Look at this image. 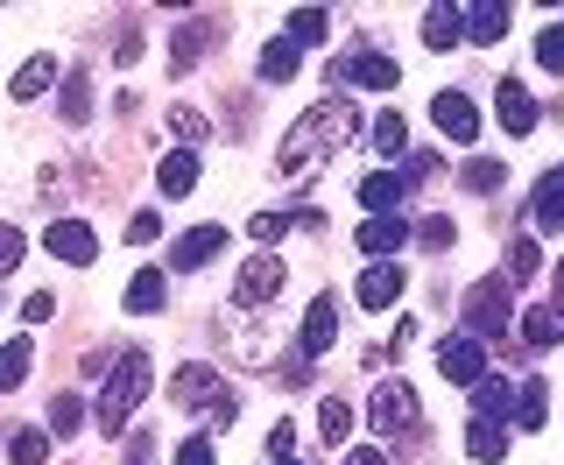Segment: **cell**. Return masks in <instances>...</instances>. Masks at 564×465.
Segmentation results:
<instances>
[{
  "instance_id": "cell-1",
  "label": "cell",
  "mask_w": 564,
  "mask_h": 465,
  "mask_svg": "<svg viewBox=\"0 0 564 465\" xmlns=\"http://www.w3.org/2000/svg\"><path fill=\"white\" fill-rule=\"evenodd\" d=\"M352 134H360V106H352L346 93H339V99H317L311 113L296 120L290 134H282L275 176H282V184H311V176L332 163V149H339V141H352Z\"/></svg>"
},
{
  "instance_id": "cell-2",
  "label": "cell",
  "mask_w": 564,
  "mask_h": 465,
  "mask_svg": "<svg viewBox=\"0 0 564 465\" xmlns=\"http://www.w3.org/2000/svg\"><path fill=\"white\" fill-rule=\"evenodd\" d=\"M149 388H155L149 353L128 346V353L113 360V374H106V388H99V409H93V417H99V431H106V437H113V431H128V423H134V409L149 402Z\"/></svg>"
},
{
  "instance_id": "cell-3",
  "label": "cell",
  "mask_w": 564,
  "mask_h": 465,
  "mask_svg": "<svg viewBox=\"0 0 564 465\" xmlns=\"http://www.w3.org/2000/svg\"><path fill=\"white\" fill-rule=\"evenodd\" d=\"M170 402H176V409H198L212 431H226V423L240 417V396L226 388V374H219V367H205V360H191V367H176V374H170Z\"/></svg>"
},
{
  "instance_id": "cell-4",
  "label": "cell",
  "mask_w": 564,
  "mask_h": 465,
  "mask_svg": "<svg viewBox=\"0 0 564 465\" xmlns=\"http://www.w3.org/2000/svg\"><path fill=\"white\" fill-rule=\"evenodd\" d=\"M325 78H332V93H352V85H360V93H395V85H402V64L381 57V50H367V43H352L346 57L325 64Z\"/></svg>"
},
{
  "instance_id": "cell-5",
  "label": "cell",
  "mask_w": 564,
  "mask_h": 465,
  "mask_svg": "<svg viewBox=\"0 0 564 465\" xmlns=\"http://www.w3.org/2000/svg\"><path fill=\"white\" fill-rule=\"evenodd\" d=\"M367 423H375V437H381V444L416 437V431H423V402H416V388H410V381H381V388H375V402H367Z\"/></svg>"
},
{
  "instance_id": "cell-6",
  "label": "cell",
  "mask_w": 564,
  "mask_h": 465,
  "mask_svg": "<svg viewBox=\"0 0 564 465\" xmlns=\"http://www.w3.org/2000/svg\"><path fill=\"white\" fill-rule=\"evenodd\" d=\"M508 317H522L516 311V282H508V275H487V282L466 290V332L473 338H501Z\"/></svg>"
},
{
  "instance_id": "cell-7",
  "label": "cell",
  "mask_w": 564,
  "mask_h": 465,
  "mask_svg": "<svg viewBox=\"0 0 564 465\" xmlns=\"http://www.w3.org/2000/svg\"><path fill=\"white\" fill-rule=\"evenodd\" d=\"M282 282H290V261H282V255H269V247L247 255L240 275H234V317H254L269 296H282Z\"/></svg>"
},
{
  "instance_id": "cell-8",
  "label": "cell",
  "mask_w": 564,
  "mask_h": 465,
  "mask_svg": "<svg viewBox=\"0 0 564 465\" xmlns=\"http://www.w3.org/2000/svg\"><path fill=\"white\" fill-rule=\"evenodd\" d=\"M437 374H445L452 388H480V381H487V346H480L473 332L437 338Z\"/></svg>"
},
{
  "instance_id": "cell-9",
  "label": "cell",
  "mask_w": 564,
  "mask_h": 465,
  "mask_svg": "<svg viewBox=\"0 0 564 465\" xmlns=\"http://www.w3.org/2000/svg\"><path fill=\"white\" fill-rule=\"evenodd\" d=\"M219 35H226L219 14H191V22L176 29V43H170V71L184 78V71L198 64V57H212V50H219Z\"/></svg>"
},
{
  "instance_id": "cell-10",
  "label": "cell",
  "mask_w": 564,
  "mask_h": 465,
  "mask_svg": "<svg viewBox=\"0 0 564 465\" xmlns=\"http://www.w3.org/2000/svg\"><path fill=\"white\" fill-rule=\"evenodd\" d=\"M43 247H50V261H70V268H93L99 261V233L85 226V219H50Z\"/></svg>"
},
{
  "instance_id": "cell-11",
  "label": "cell",
  "mask_w": 564,
  "mask_h": 465,
  "mask_svg": "<svg viewBox=\"0 0 564 465\" xmlns=\"http://www.w3.org/2000/svg\"><path fill=\"white\" fill-rule=\"evenodd\" d=\"M332 346H339V303L317 296L304 311V325H296V360H325Z\"/></svg>"
},
{
  "instance_id": "cell-12",
  "label": "cell",
  "mask_w": 564,
  "mask_h": 465,
  "mask_svg": "<svg viewBox=\"0 0 564 465\" xmlns=\"http://www.w3.org/2000/svg\"><path fill=\"white\" fill-rule=\"evenodd\" d=\"M431 120H437V134L458 141V149H473V141H480V113H473L466 93H437L431 99Z\"/></svg>"
},
{
  "instance_id": "cell-13",
  "label": "cell",
  "mask_w": 564,
  "mask_h": 465,
  "mask_svg": "<svg viewBox=\"0 0 564 465\" xmlns=\"http://www.w3.org/2000/svg\"><path fill=\"white\" fill-rule=\"evenodd\" d=\"M402 290H410V275H402V261H375L360 282H352V296H360V311H388Z\"/></svg>"
},
{
  "instance_id": "cell-14",
  "label": "cell",
  "mask_w": 564,
  "mask_h": 465,
  "mask_svg": "<svg viewBox=\"0 0 564 465\" xmlns=\"http://www.w3.org/2000/svg\"><path fill=\"white\" fill-rule=\"evenodd\" d=\"M494 120H501L508 134H529V128H536V120H543V106L529 99L516 78H501V85H494Z\"/></svg>"
},
{
  "instance_id": "cell-15",
  "label": "cell",
  "mask_w": 564,
  "mask_h": 465,
  "mask_svg": "<svg viewBox=\"0 0 564 465\" xmlns=\"http://www.w3.org/2000/svg\"><path fill=\"white\" fill-rule=\"evenodd\" d=\"M516 332H522L529 353H551V346H564V311L557 303H529V311L516 317Z\"/></svg>"
},
{
  "instance_id": "cell-16",
  "label": "cell",
  "mask_w": 564,
  "mask_h": 465,
  "mask_svg": "<svg viewBox=\"0 0 564 465\" xmlns=\"http://www.w3.org/2000/svg\"><path fill=\"white\" fill-rule=\"evenodd\" d=\"M219 255H226V226H191L184 240L170 247V268H184V275H191V268H205V261H219Z\"/></svg>"
},
{
  "instance_id": "cell-17",
  "label": "cell",
  "mask_w": 564,
  "mask_h": 465,
  "mask_svg": "<svg viewBox=\"0 0 564 465\" xmlns=\"http://www.w3.org/2000/svg\"><path fill=\"white\" fill-rule=\"evenodd\" d=\"M516 396H522V381H508V374H487V381L473 388V417H480V423H508V417H516Z\"/></svg>"
},
{
  "instance_id": "cell-18",
  "label": "cell",
  "mask_w": 564,
  "mask_h": 465,
  "mask_svg": "<svg viewBox=\"0 0 564 465\" xmlns=\"http://www.w3.org/2000/svg\"><path fill=\"white\" fill-rule=\"evenodd\" d=\"M402 247H410V219H402V212H388V219H367V226H360V255L388 261V255H402Z\"/></svg>"
},
{
  "instance_id": "cell-19",
  "label": "cell",
  "mask_w": 564,
  "mask_h": 465,
  "mask_svg": "<svg viewBox=\"0 0 564 465\" xmlns=\"http://www.w3.org/2000/svg\"><path fill=\"white\" fill-rule=\"evenodd\" d=\"M508 22H516L508 0H480V8H466V43H501Z\"/></svg>"
},
{
  "instance_id": "cell-20",
  "label": "cell",
  "mask_w": 564,
  "mask_h": 465,
  "mask_svg": "<svg viewBox=\"0 0 564 465\" xmlns=\"http://www.w3.org/2000/svg\"><path fill=\"white\" fill-rule=\"evenodd\" d=\"M529 219H536V233H564V170H551L536 184V198H529Z\"/></svg>"
},
{
  "instance_id": "cell-21",
  "label": "cell",
  "mask_w": 564,
  "mask_h": 465,
  "mask_svg": "<svg viewBox=\"0 0 564 465\" xmlns=\"http://www.w3.org/2000/svg\"><path fill=\"white\" fill-rule=\"evenodd\" d=\"M50 85H57V57H50V50H43V57H29L22 71H14V85H8V99H14V106H29V99H43V93H50Z\"/></svg>"
},
{
  "instance_id": "cell-22",
  "label": "cell",
  "mask_w": 564,
  "mask_h": 465,
  "mask_svg": "<svg viewBox=\"0 0 564 465\" xmlns=\"http://www.w3.org/2000/svg\"><path fill=\"white\" fill-rule=\"evenodd\" d=\"M155 184H163V198H191V184H198V155L170 149L163 163H155Z\"/></svg>"
},
{
  "instance_id": "cell-23",
  "label": "cell",
  "mask_w": 564,
  "mask_h": 465,
  "mask_svg": "<svg viewBox=\"0 0 564 465\" xmlns=\"http://www.w3.org/2000/svg\"><path fill=\"white\" fill-rule=\"evenodd\" d=\"M367 141H375V155H388V163H402V155H410V128H402V113H395V106L367 120Z\"/></svg>"
},
{
  "instance_id": "cell-24",
  "label": "cell",
  "mask_w": 564,
  "mask_h": 465,
  "mask_svg": "<svg viewBox=\"0 0 564 465\" xmlns=\"http://www.w3.org/2000/svg\"><path fill=\"white\" fill-rule=\"evenodd\" d=\"M402 198H410V191H402V176H395V170H375V176H360V205L375 212V219H388V212H395Z\"/></svg>"
},
{
  "instance_id": "cell-25",
  "label": "cell",
  "mask_w": 564,
  "mask_h": 465,
  "mask_svg": "<svg viewBox=\"0 0 564 465\" xmlns=\"http://www.w3.org/2000/svg\"><path fill=\"white\" fill-rule=\"evenodd\" d=\"M466 458H473V465H501V458H508V431H501V423H480V417H473V423H466Z\"/></svg>"
},
{
  "instance_id": "cell-26",
  "label": "cell",
  "mask_w": 564,
  "mask_h": 465,
  "mask_svg": "<svg viewBox=\"0 0 564 465\" xmlns=\"http://www.w3.org/2000/svg\"><path fill=\"white\" fill-rule=\"evenodd\" d=\"M163 296H170V275H163V268H141V275L128 282V311L134 317H155V311H163Z\"/></svg>"
},
{
  "instance_id": "cell-27",
  "label": "cell",
  "mask_w": 564,
  "mask_h": 465,
  "mask_svg": "<svg viewBox=\"0 0 564 465\" xmlns=\"http://www.w3.org/2000/svg\"><path fill=\"white\" fill-rule=\"evenodd\" d=\"M423 43H431V50L466 43V8H431V14H423Z\"/></svg>"
},
{
  "instance_id": "cell-28",
  "label": "cell",
  "mask_w": 564,
  "mask_h": 465,
  "mask_svg": "<svg viewBox=\"0 0 564 465\" xmlns=\"http://www.w3.org/2000/svg\"><path fill=\"white\" fill-rule=\"evenodd\" d=\"M296 64H304V50H296L290 35H275V43L261 50V85H290V78H296Z\"/></svg>"
},
{
  "instance_id": "cell-29",
  "label": "cell",
  "mask_w": 564,
  "mask_h": 465,
  "mask_svg": "<svg viewBox=\"0 0 564 465\" xmlns=\"http://www.w3.org/2000/svg\"><path fill=\"white\" fill-rule=\"evenodd\" d=\"M317 431H325L332 452H346V437H352V402H346V396H325V402H317Z\"/></svg>"
},
{
  "instance_id": "cell-30",
  "label": "cell",
  "mask_w": 564,
  "mask_h": 465,
  "mask_svg": "<svg viewBox=\"0 0 564 465\" xmlns=\"http://www.w3.org/2000/svg\"><path fill=\"white\" fill-rule=\"evenodd\" d=\"M57 113H64V128H85V120H93V78H85V71H70V78H64Z\"/></svg>"
},
{
  "instance_id": "cell-31",
  "label": "cell",
  "mask_w": 564,
  "mask_h": 465,
  "mask_svg": "<svg viewBox=\"0 0 564 465\" xmlns=\"http://www.w3.org/2000/svg\"><path fill=\"white\" fill-rule=\"evenodd\" d=\"M543 417H551V388L529 374L522 381V396H516V431H543Z\"/></svg>"
},
{
  "instance_id": "cell-32",
  "label": "cell",
  "mask_w": 564,
  "mask_h": 465,
  "mask_svg": "<svg viewBox=\"0 0 564 465\" xmlns=\"http://www.w3.org/2000/svg\"><path fill=\"white\" fill-rule=\"evenodd\" d=\"M29 360H35L29 338H8V346H0V396H14V388L29 381Z\"/></svg>"
},
{
  "instance_id": "cell-33",
  "label": "cell",
  "mask_w": 564,
  "mask_h": 465,
  "mask_svg": "<svg viewBox=\"0 0 564 465\" xmlns=\"http://www.w3.org/2000/svg\"><path fill=\"white\" fill-rule=\"evenodd\" d=\"M458 184H466V191H480V198H487V191H501V184H508V163H501V155H473V163L458 170Z\"/></svg>"
},
{
  "instance_id": "cell-34",
  "label": "cell",
  "mask_w": 564,
  "mask_h": 465,
  "mask_svg": "<svg viewBox=\"0 0 564 465\" xmlns=\"http://www.w3.org/2000/svg\"><path fill=\"white\" fill-rule=\"evenodd\" d=\"M325 29H332V14H325V8H296V14H290V43H296V50L325 43Z\"/></svg>"
},
{
  "instance_id": "cell-35",
  "label": "cell",
  "mask_w": 564,
  "mask_h": 465,
  "mask_svg": "<svg viewBox=\"0 0 564 465\" xmlns=\"http://www.w3.org/2000/svg\"><path fill=\"white\" fill-rule=\"evenodd\" d=\"M536 268H543V255H536V240H529V233H522V240H508V268H501L508 282H536Z\"/></svg>"
},
{
  "instance_id": "cell-36",
  "label": "cell",
  "mask_w": 564,
  "mask_h": 465,
  "mask_svg": "<svg viewBox=\"0 0 564 465\" xmlns=\"http://www.w3.org/2000/svg\"><path fill=\"white\" fill-rule=\"evenodd\" d=\"M170 134H176V141H184V149H191V155H198L212 128H205V113H191V106H170Z\"/></svg>"
},
{
  "instance_id": "cell-37",
  "label": "cell",
  "mask_w": 564,
  "mask_h": 465,
  "mask_svg": "<svg viewBox=\"0 0 564 465\" xmlns=\"http://www.w3.org/2000/svg\"><path fill=\"white\" fill-rule=\"evenodd\" d=\"M8 458H14V465H43V458H50V431H14V437H8Z\"/></svg>"
},
{
  "instance_id": "cell-38",
  "label": "cell",
  "mask_w": 564,
  "mask_h": 465,
  "mask_svg": "<svg viewBox=\"0 0 564 465\" xmlns=\"http://www.w3.org/2000/svg\"><path fill=\"white\" fill-rule=\"evenodd\" d=\"M536 64L551 71V78H564V22H551V29L536 35Z\"/></svg>"
},
{
  "instance_id": "cell-39",
  "label": "cell",
  "mask_w": 564,
  "mask_h": 465,
  "mask_svg": "<svg viewBox=\"0 0 564 465\" xmlns=\"http://www.w3.org/2000/svg\"><path fill=\"white\" fill-rule=\"evenodd\" d=\"M452 240H458V226L445 219V212H431V219H423V226H416V247H431V255H445V247H452Z\"/></svg>"
},
{
  "instance_id": "cell-40",
  "label": "cell",
  "mask_w": 564,
  "mask_h": 465,
  "mask_svg": "<svg viewBox=\"0 0 564 465\" xmlns=\"http://www.w3.org/2000/svg\"><path fill=\"white\" fill-rule=\"evenodd\" d=\"M402 191H416V184H431V176H437V155L431 149H410V155H402Z\"/></svg>"
},
{
  "instance_id": "cell-41",
  "label": "cell",
  "mask_w": 564,
  "mask_h": 465,
  "mask_svg": "<svg viewBox=\"0 0 564 465\" xmlns=\"http://www.w3.org/2000/svg\"><path fill=\"white\" fill-rule=\"evenodd\" d=\"M78 423H85V402H78V396H50V431L70 437Z\"/></svg>"
},
{
  "instance_id": "cell-42",
  "label": "cell",
  "mask_w": 564,
  "mask_h": 465,
  "mask_svg": "<svg viewBox=\"0 0 564 465\" xmlns=\"http://www.w3.org/2000/svg\"><path fill=\"white\" fill-rule=\"evenodd\" d=\"M22 255H29V233H22V226H0V275H14V268H22Z\"/></svg>"
},
{
  "instance_id": "cell-43",
  "label": "cell",
  "mask_w": 564,
  "mask_h": 465,
  "mask_svg": "<svg viewBox=\"0 0 564 465\" xmlns=\"http://www.w3.org/2000/svg\"><path fill=\"white\" fill-rule=\"evenodd\" d=\"M176 465H219V444H212V431H198V437L176 444Z\"/></svg>"
},
{
  "instance_id": "cell-44",
  "label": "cell",
  "mask_w": 564,
  "mask_h": 465,
  "mask_svg": "<svg viewBox=\"0 0 564 465\" xmlns=\"http://www.w3.org/2000/svg\"><path fill=\"white\" fill-rule=\"evenodd\" d=\"M247 233H254L261 247H275L282 233H290V212H254V226H247Z\"/></svg>"
},
{
  "instance_id": "cell-45",
  "label": "cell",
  "mask_w": 564,
  "mask_h": 465,
  "mask_svg": "<svg viewBox=\"0 0 564 465\" xmlns=\"http://www.w3.org/2000/svg\"><path fill=\"white\" fill-rule=\"evenodd\" d=\"M155 233H163V212H134V219H128V240L134 247H149Z\"/></svg>"
},
{
  "instance_id": "cell-46",
  "label": "cell",
  "mask_w": 564,
  "mask_h": 465,
  "mask_svg": "<svg viewBox=\"0 0 564 465\" xmlns=\"http://www.w3.org/2000/svg\"><path fill=\"white\" fill-rule=\"evenodd\" d=\"M275 381H282V388H311L317 374H311V360H275Z\"/></svg>"
},
{
  "instance_id": "cell-47",
  "label": "cell",
  "mask_w": 564,
  "mask_h": 465,
  "mask_svg": "<svg viewBox=\"0 0 564 465\" xmlns=\"http://www.w3.org/2000/svg\"><path fill=\"white\" fill-rule=\"evenodd\" d=\"M269 458H296V423H290V417L269 431Z\"/></svg>"
},
{
  "instance_id": "cell-48",
  "label": "cell",
  "mask_w": 564,
  "mask_h": 465,
  "mask_svg": "<svg viewBox=\"0 0 564 465\" xmlns=\"http://www.w3.org/2000/svg\"><path fill=\"white\" fill-rule=\"evenodd\" d=\"M339 465H388V452H381V444H346Z\"/></svg>"
},
{
  "instance_id": "cell-49",
  "label": "cell",
  "mask_w": 564,
  "mask_h": 465,
  "mask_svg": "<svg viewBox=\"0 0 564 465\" xmlns=\"http://www.w3.org/2000/svg\"><path fill=\"white\" fill-rule=\"evenodd\" d=\"M22 317H29V325H43V317H57V296H50V290H35V296L22 303Z\"/></svg>"
},
{
  "instance_id": "cell-50",
  "label": "cell",
  "mask_w": 564,
  "mask_h": 465,
  "mask_svg": "<svg viewBox=\"0 0 564 465\" xmlns=\"http://www.w3.org/2000/svg\"><path fill=\"white\" fill-rule=\"evenodd\" d=\"M128 465H155V431H134L128 437Z\"/></svg>"
},
{
  "instance_id": "cell-51",
  "label": "cell",
  "mask_w": 564,
  "mask_h": 465,
  "mask_svg": "<svg viewBox=\"0 0 564 465\" xmlns=\"http://www.w3.org/2000/svg\"><path fill=\"white\" fill-rule=\"evenodd\" d=\"M551 303L564 311V261H557V275H551Z\"/></svg>"
},
{
  "instance_id": "cell-52",
  "label": "cell",
  "mask_w": 564,
  "mask_h": 465,
  "mask_svg": "<svg viewBox=\"0 0 564 465\" xmlns=\"http://www.w3.org/2000/svg\"><path fill=\"white\" fill-rule=\"evenodd\" d=\"M275 465H296V458H275Z\"/></svg>"
}]
</instances>
